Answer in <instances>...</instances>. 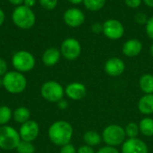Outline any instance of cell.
Returning a JSON list of instances; mask_svg holds the SVG:
<instances>
[{"mask_svg":"<svg viewBox=\"0 0 153 153\" xmlns=\"http://www.w3.org/2000/svg\"><path fill=\"white\" fill-rule=\"evenodd\" d=\"M48 135L53 144L62 147L71 143L74 135V128L69 122L57 120L49 126Z\"/></svg>","mask_w":153,"mask_h":153,"instance_id":"obj_1","label":"cell"},{"mask_svg":"<svg viewBox=\"0 0 153 153\" xmlns=\"http://www.w3.org/2000/svg\"><path fill=\"white\" fill-rule=\"evenodd\" d=\"M3 88L11 94H20L27 88V79L22 73L16 70L8 71L3 77Z\"/></svg>","mask_w":153,"mask_h":153,"instance_id":"obj_2","label":"cell"},{"mask_svg":"<svg viewBox=\"0 0 153 153\" xmlns=\"http://www.w3.org/2000/svg\"><path fill=\"white\" fill-rule=\"evenodd\" d=\"M12 21L16 27L22 30H29L35 25L36 15L32 8L22 4L13 9L12 13Z\"/></svg>","mask_w":153,"mask_h":153,"instance_id":"obj_3","label":"cell"},{"mask_svg":"<svg viewBox=\"0 0 153 153\" xmlns=\"http://www.w3.org/2000/svg\"><path fill=\"white\" fill-rule=\"evenodd\" d=\"M102 141L108 146L117 147L122 145L126 141V134L125 128L119 125L112 124L105 127L101 134Z\"/></svg>","mask_w":153,"mask_h":153,"instance_id":"obj_4","label":"cell"},{"mask_svg":"<svg viewBox=\"0 0 153 153\" xmlns=\"http://www.w3.org/2000/svg\"><path fill=\"white\" fill-rule=\"evenodd\" d=\"M22 141L19 132L11 126H0V149L4 151L15 150Z\"/></svg>","mask_w":153,"mask_h":153,"instance_id":"obj_5","label":"cell"},{"mask_svg":"<svg viewBox=\"0 0 153 153\" xmlns=\"http://www.w3.org/2000/svg\"><path fill=\"white\" fill-rule=\"evenodd\" d=\"M13 68L20 73H28L33 70L36 65L35 56L27 50L16 51L12 56Z\"/></svg>","mask_w":153,"mask_h":153,"instance_id":"obj_6","label":"cell"},{"mask_svg":"<svg viewBox=\"0 0 153 153\" xmlns=\"http://www.w3.org/2000/svg\"><path fill=\"white\" fill-rule=\"evenodd\" d=\"M41 97L51 103H57L64 98L65 89L56 81H48L44 82L40 88Z\"/></svg>","mask_w":153,"mask_h":153,"instance_id":"obj_7","label":"cell"},{"mask_svg":"<svg viewBox=\"0 0 153 153\" xmlns=\"http://www.w3.org/2000/svg\"><path fill=\"white\" fill-rule=\"evenodd\" d=\"M60 52L65 59L73 61L80 56L82 53V45L78 39L74 38H67L62 42Z\"/></svg>","mask_w":153,"mask_h":153,"instance_id":"obj_8","label":"cell"},{"mask_svg":"<svg viewBox=\"0 0 153 153\" xmlns=\"http://www.w3.org/2000/svg\"><path fill=\"white\" fill-rule=\"evenodd\" d=\"M102 33L111 40H117L124 36L125 27L117 19H108L103 22Z\"/></svg>","mask_w":153,"mask_h":153,"instance_id":"obj_9","label":"cell"},{"mask_svg":"<svg viewBox=\"0 0 153 153\" xmlns=\"http://www.w3.org/2000/svg\"><path fill=\"white\" fill-rule=\"evenodd\" d=\"M63 20L68 27L78 28L85 22V14L81 9L77 7H71L64 13Z\"/></svg>","mask_w":153,"mask_h":153,"instance_id":"obj_10","label":"cell"},{"mask_svg":"<svg viewBox=\"0 0 153 153\" xmlns=\"http://www.w3.org/2000/svg\"><path fill=\"white\" fill-rule=\"evenodd\" d=\"M18 132L22 141L33 143L39 134V126L36 121L30 119L21 125Z\"/></svg>","mask_w":153,"mask_h":153,"instance_id":"obj_11","label":"cell"},{"mask_svg":"<svg viewBox=\"0 0 153 153\" xmlns=\"http://www.w3.org/2000/svg\"><path fill=\"white\" fill-rule=\"evenodd\" d=\"M104 70L108 75L111 77H117L124 74L126 70V64L121 58L113 56L106 61Z\"/></svg>","mask_w":153,"mask_h":153,"instance_id":"obj_12","label":"cell"},{"mask_svg":"<svg viewBox=\"0 0 153 153\" xmlns=\"http://www.w3.org/2000/svg\"><path fill=\"white\" fill-rule=\"evenodd\" d=\"M122 153H149L147 144L139 138H129L122 144Z\"/></svg>","mask_w":153,"mask_h":153,"instance_id":"obj_13","label":"cell"},{"mask_svg":"<svg viewBox=\"0 0 153 153\" xmlns=\"http://www.w3.org/2000/svg\"><path fill=\"white\" fill-rule=\"evenodd\" d=\"M65 94L72 100H81L85 98L87 94V89L83 83L74 82L69 83L65 88Z\"/></svg>","mask_w":153,"mask_h":153,"instance_id":"obj_14","label":"cell"},{"mask_svg":"<svg viewBox=\"0 0 153 153\" xmlns=\"http://www.w3.org/2000/svg\"><path fill=\"white\" fill-rule=\"evenodd\" d=\"M143 48V46L140 39H130L124 43L122 47V52L127 57H135L141 54Z\"/></svg>","mask_w":153,"mask_h":153,"instance_id":"obj_15","label":"cell"},{"mask_svg":"<svg viewBox=\"0 0 153 153\" xmlns=\"http://www.w3.org/2000/svg\"><path fill=\"white\" fill-rule=\"evenodd\" d=\"M61 56L62 55H61L60 49L54 48V47L48 48L44 51L42 55V62L46 66L51 67V66L56 65L59 62Z\"/></svg>","mask_w":153,"mask_h":153,"instance_id":"obj_16","label":"cell"},{"mask_svg":"<svg viewBox=\"0 0 153 153\" xmlns=\"http://www.w3.org/2000/svg\"><path fill=\"white\" fill-rule=\"evenodd\" d=\"M138 109L143 115L153 114V94H145L138 101Z\"/></svg>","mask_w":153,"mask_h":153,"instance_id":"obj_17","label":"cell"},{"mask_svg":"<svg viewBox=\"0 0 153 153\" xmlns=\"http://www.w3.org/2000/svg\"><path fill=\"white\" fill-rule=\"evenodd\" d=\"M13 118L16 123L22 125L30 119V111L26 107H18L13 112Z\"/></svg>","mask_w":153,"mask_h":153,"instance_id":"obj_18","label":"cell"},{"mask_svg":"<svg viewBox=\"0 0 153 153\" xmlns=\"http://www.w3.org/2000/svg\"><path fill=\"white\" fill-rule=\"evenodd\" d=\"M139 87L145 94H153V75L144 74L139 79Z\"/></svg>","mask_w":153,"mask_h":153,"instance_id":"obj_19","label":"cell"},{"mask_svg":"<svg viewBox=\"0 0 153 153\" xmlns=\"http://www.w3.org/2000/svg\"><path fill=\"white\" fill-rule=\"evenodd\" d=\"M83 142L86 145L93 147L100 145L102 142V137L100 134H99L97 132L90 130L84 133L83 134Z\"/></svg>","mask_w":153,"mask_h":153,"instance_id":"obj_20","label":"cell"},{"mask_svg":"<svg viewBox=\"0 0 153 153\" xmlns=\"http://www.w3.org/2000/svg\"><path fill=\"white\" fill-rule=\"evenodd\" d=\"M140 133L146 137L153 136V119L151 117H144L139 123Z\"/></svg>","mask_w":153,"mask_h":153,"instance_id":"obj_21","label":"cell"},{"mask_svg":"<svg viewBox=\"0 0 153 153\" xmlns=\"http://www.w3.org/2000/svg\"><path fill=\"white\" fill-rule=\"evenodd\" d=\"M13 118V110L5 105L0 106V126H6Z\"/></svg>","mask_w":153,"mask_h":153,"instance_id":"obj_22","label":"cell"},{"mask_svg":"<svg viewBox=\"0 0 153 153\" xmlns=\"http://www.w3.org/2000/svg\"><path fill=\"white\" fill-rule=\"evenodd\" d=\"M106 2L107 0H83L82 4L89 11L97 12L101 10L105 6Z\"/></svg>","mask_w":153,"mask_h":153,"instance_id":"obj_23","label":"cell"},{"mask_svg":"<svg viewBox=\"0 0 153 153\" xmlns=\"http://www.w3.org/2000/svg\"><path fill=\"white\" fill-rule=\"evenodd\" d=\"M15 150L17 153H35L36 148L31 142H26L22 140Z\"/></svg>","mask_w":153,"mask_h":153,"instance_id":"obj_24","label":"cell"},{"mask_svg":"<svg viewBox=\"0 0 153 153\" xmlns=\"http://www.w3.org/2000/svg\"><path fill=\"white\" fill-rule=\"evenodd\" d=\"M126 134L128 138H137L140 133V128L139 125L134 122H130L126 125Z\"/></svg>","mask_w":153,"mask_h":153,"instance_id":"obj_25","label":"cell"},{"mask_svg":"<svg viewBox=\"0 0 153 153\" xmlns=\"http://www.w3.org/2000/svg\"><path fill=\"white\" fill-rule=\"evenodd\" d=\"M39 4L46 10H54L58 4V0H39Z\"/></svg>","mask_w":153,"mask_h":153,"instance_id":"obj_26","label":"cell"},{"mask_svg":"<svg viewBox=\"0 0 153 153\" xmlns=\"http://www.w3.org/2000/svg\"><path fill=\"white\" fill-rule=\"evenodd\" d=\"M145 31L148 37L153 40V16L150 17L145 24Z\"/></svg>","mask_w":153,"mask_h":153,"instance_id":"obj_27","label":"cell"},{"mask_svg":"<svg viewBox=\"0 0 153 153\" xmlns=\"http://www.w3.org/2000/svg\"><path fill=\"white\" fill-rule=\"evenodd\" d=\"M148 19H149V18L147 17V15H146L145 13H136L135 16H134V21H135V22L138 23V24H141V25L146 24Z\"/></svg>","mask_w":153,"mask_h":153,"instance_id":"obj_28","label":"cell"},{"mask_svg":"<svg viewBox=\"0 0 153 153\" xmlns=\"http://www.w3.org/2000/svg\"><path fill=\"white\" fill-rule=\"evenodd\" d=\"M124 2L127 7L132 9H136L142 4L143 0H124Z\"/></svg>","mask_w":153,"mask_h":153,"instance_id":"obj_29","label":"cell"},{"mask_svg":"<svg viewBox=\"0 0 153 153\" xmlns=\"http://www.w3.org/2000/svg\"><path fill=\"white\" fill-rule=\"evenodd\" d=\"M59 153H77V150L72 143H68L61 147Z\"/></svg>","mask_w":153,"mask_h":153,"instance_id":"obj_30","label":"cell"},{"mask_svg":"<svg viewBox=\"0 0 153 153\" xmlns=\"http://www.w3.org/2000/svg\"><path fill=\"white\" fill-rule=\"evenodd\" d=\"M96 153H119V151L117 149V147H112V146H104L100 148Z\"/></svg>","mask_w":153,"mask_h":153,"instance_id":"obj_31","label":"cell"},{"mask_svg":"<svg viewBox=\"0 0 153 153\" xmlns=\"http://www.w3.org/2000/svg\"><path fill=\"white\" fill-rule=\"evenodd\" d=\"M8 72V65L6 61L0 57V77H3Z\"/></svg>","mask_w":153,"mask_h":153,"instance_id":"obj_32","label":"cell"},{"mask_svg":"<svg viewBox=\"0 0 153 153\" xmlns=\"http://www.w3.org/2000/svg\"><path fill=\"white\" fill-rule=\"evenodd\" d=\"M91 31H92L93 33L100 34V33H101L102 30H103V23H100V22H94V23L91 25Z\"/></svg>","mask_w":153,"mask_h":153,"instance_id":"obj_33","label":"cell"},{"mask_svg":"<svg viewBox=\"0 0 153 153\" xmlns=\"http://www.w3.org/2000/svg\"><path fill=\"white\" fill-rule=\"evenodd\" d=\"M77 153H95V152H94L92 147L84 144V145H82L78 148Z\"/></svg>","mask_w":153,"mask_h":153,"instance_id":"obj_34","label":"cell"},{"mask_svg":"<svg viewBox=\"0 0 153 153\" xmlns=\"http://www.w3.org/2000/svg\"><path fill=\"white\" fill-rule=\"evenodd\" d=\"M56 104H57V108L60 110H65L68 108V102L65 100H64V99H62L61 100H59Z\"/></svg>","mask_w":153,"mask_h":153,"instance_id":"obj_35","label":"cell"},{"mask_svg":"<svg viewBox=\"0 0 153 153\" xmlns=\"http://www.w3.org/2000/svg\"><path fill=\"white\" fill-rule=\"evenodd\" d=\"M37 3V0H24L23 1V5L29 7V8H32Z\"/></svg>","mask_w":153,"mask_h":153,"instance_id":"obj_36","label":"cell"},{"mask_svg":"<svg viewBox=\"0 0 153 153\" xmlns=\"http://www.w3.org/2000/svg\"><path fill=\"white\" fill-rule=\"evenodd\" d=\"M23 1L24 0H8V2L10 4H12L13 5H15V6H19V5H22L23 4Z\"/></svg>","mask_w":153,"mask_h":153,"instance_id":"obj_37","label":"cell"},{"mask_svg":"<svg viewBox=\"0 0 153 153\" xmlns=\"http://www.w3.org/2000/svg\"><path fill=\"white\" fill-rule=\"evenodd\" d=\"M4 19H5V14H4V12L0 8V27L2 26V24L4 23Z\"/></svg>","mask_w":153,"mask_h":153,"instance_id":"obj_38","label":"cell"},{"mask_svg":"<svg viewBox=\"0 0 153 153\" xmlns=\"http://www.w3.org/2000/svg\"><path fill=\"white\" fill-rule=\"evenodd\" d=\"M143 2L148 7L153 8V0H143Z\"/></svg>","mask_w":153,"mask_h":153,"instance_id":"obj_39","label":"cell"},{"mask_svg":"<svg viewBox=\"0 0 153 153\" xmlns=\"http://www.w3.org/2000/svg\"><path fill=\"white\" fill-rule=\"evenodd\" d=\"M72 4H80L83 2V0H67Z\"/></svg>","mask_w":153,"mask_h":153,"instance_id":"obj_40","label":"cell"},{"mask_svg":"<svg viewBox=\"0 0 153 153\" xmlns=\"http://www.w3.org/2000/svg\"><path fill=\"white\" fill-rule=\"evenodd\" d=\"M150 54H151L152 56H153V43L151 45V47H150Z\"/></svg>","mask_w":153,"mask_h":153,"instance_id":"obj_41","label":"cell"}]
</instances>
